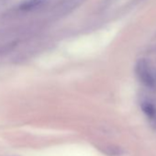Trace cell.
<instances>
[{
    "instance_id": "6da1fadb",
    "label": "cell",
    "mask_w": 156,
    "mask_h": 156,
    "mask_svg": "<svg viewBox=\"0 0 156 156\" xmlns=\"http://www.w3.org/2000/svg\"><path fill=\"white\" fill-rule=\"evenodd\" d=\"M136 73L139 77L140 81L146 86L147 87H154L156 83L154 76L151 73V70L148 64V62L144 60H139L136 64Z\"/></svg>"
},
{
    "instance_id": "7a4b0ae2",
    "label": "cell",
    "mask_w": 156,
    "mask_h": 156,
    "mask_svg": "<svg viewBox=\"0 0 156 156\" xmlns=\"http://www.w3.org/2000/svg\"><path fill=\"white\" fill-rule=\"evenodd\" d=\"M47 0H22L20 4V9L24 11L33 10L41 6H42Z\"/></svg>"
},
{
    "instance_id": "3957f363",
    "label": "cell",
    "mask_w": 156,
    "mask_h": 156,
    "mask_svg": "<svg viewBox=\"0 0 156 156\" xmlns=\"http://www.w3.org/2000/svg\"><path fill=\"white\" fill-rule=\"evenodd\" d=\"M141 108H142L143 112H144L149 118L153 119V118L156 117V108H154V106H153L152 104H151V103H149V102H145V103L142 104Z\"/></svg>"
}]
</instances>
